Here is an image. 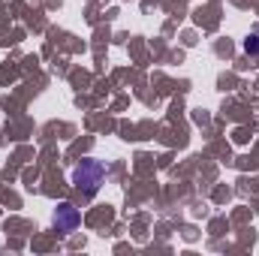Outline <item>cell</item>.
I'll use <instances>...</instances> for the list:
<instances>
[{
  "mask_svg": "<svg viewBox=\"0 0 259 256\" xmlns=\"http://www.w3.org/2000/svg\"><path fill=\"white\" fill-rule=\"evenodd\" d=\"M103 178H106V166L100 160H81L72 169V184H75V190H81L84 196H94L100 190Z\"/></svg>",
  "mask_w": 259,
  "mask_h": 256,
  "instance_id": "6da1fadb",
  "label": "cell"
},
{
  "mask_svg": "<svg viewBox=\"0 0 259 256\" xmlns=\"http://www.w3.org/2000/svg\"><path fill=\"white\" fill-rule=\"evenodd\" d=\"M78 223H81L78 208H75V205H69V202H61V205H58V211H55V226H58V232H72Z\"/></svg>",
  "mask_w": 259,
  "mask_h": 256,
  "instance_id": "7a4b0ae2",
  "label": "cell"
},
{
  "mask_svg": "<svg viewBox=\"0 0 259 256\" xmlns=\"http://www.w3.org/2000/svg\"><path fill=\"white\" fill-rule=\"evenodd\" d=\"M244 52L247 55H259V36H247L244 39Z\"/></svg>",
  "mask_w": 259,
  "mask_h": 256,
  "instance_id": "3957f363",
  "label": "cell"
}]
</instances>
